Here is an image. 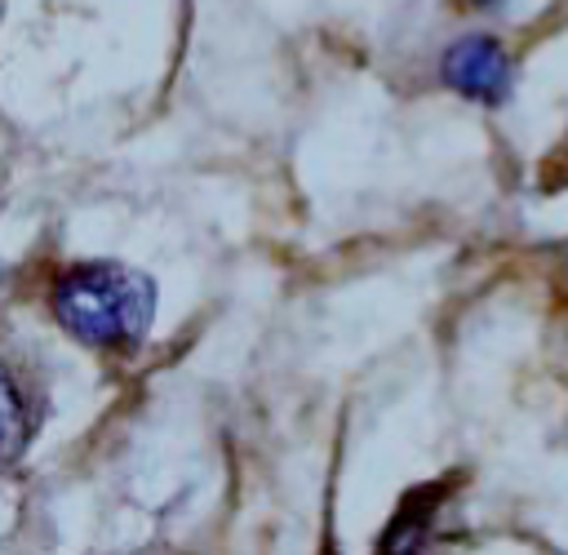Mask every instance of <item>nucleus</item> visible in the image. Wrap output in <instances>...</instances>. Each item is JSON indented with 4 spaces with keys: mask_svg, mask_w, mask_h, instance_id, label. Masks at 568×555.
I'll list each match as a JSON object with an SVG mask.
<instances>
[{
    "mask_svg": "<svg viewBox=\"0 0 568 555\" xmlns=\"http://www.w3.org/2000/svg\"><path fill=\"white\" fill-rule=\"evenodd\" d=\"M53 315L84 346L129 351L151 329L155 284L124 262H80L53 280Z\"/></svg>",
    "mask_w": 568,
    "mask_h": 555,
    "instance_id": "1",
    "label": "nucleus"
},
{
    "mask_svg": "<svg viewBox=\"0 0 568 555\" xmlns=\"http://www.w3.org/2000/svg\"><path fill=\"white\" fill-rule=\"evenodd\" d=\"M439 75L462 98L497 107L510 89V58L493 36H462L457 44H448V53L439 62Z\"/></svg>",
    "mask_w": 568,
    "mask_h": 555,
    "instance_id": "2",
    "label": "nucleus"
},
{
    "mask_svg": "<svg viewBox=\"0 0 568 555\" xmlns=\"http://www.w3.org/2000/svg\"><path fill=\"white\" fill-rule=\"evenodd\" d=\"M453 493V480H435V484H417L413 493H404L399 511L390 515V524L377 537V555H422L430 524L444 506V497Z\"/></svg>",
    "mask_w": 568,
    "mask_h": 555,
    "instance_id": "3",
    "label": "nucleus"
},
{
    "mask_svg": "<svg viewBox=\"0 0 568 555\" xmlns=\"http://www.w3.org/2000/svg\"><path fill=\"white\" fill-rule=\"evenodd\" d=\"M31 435V413H27V395L18 386V377L0 364V462H13L22 453Z\"/></svg>",
    "mask_w": 568,
    "mask_h": 555,
    "instance_id": "4",
    "label": "nucleus"
},
{
    "mask_svg": "<svg viewBox=\"0 0 568 555\" xmlns=\"http://www.w3.org/2000/svg\"><path fill=\"white\" fill-rule=\"evenodd\" d=\"M475 4H484V9H493V4H501V0H475Z\"/></svg>",
    "mask_w": 568,
    "mask_h": 555,
    "instance_id": "5",
    "label": "nucleus"
}]
</instances>
